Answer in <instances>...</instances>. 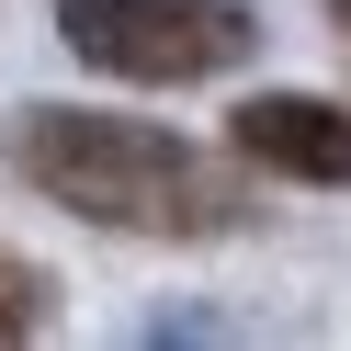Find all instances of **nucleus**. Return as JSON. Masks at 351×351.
<instances>
[{"mask_svg": "<svg viewBox=\"0 0 351 351\" xmlns=\"http://www.w3.org/2000/svg\"><path fill=\"white\" fill-rule=\"evenodd\" d=\"M12 170L46 204L91 215V227H125V238H227L250 215L227 159L159 136V125H125V114H69V102L12 114Z\"/></svg>", "mask_w": 351, "mask_h": 351, "instance_id": "f257e3e1", "label": "nucleus"}, {"mask_svg": "<svg viewBox=\"0 0 351 351\" xmlns=\"http://www.w3.org/2000/svg\"><path fill=\"white\" fill-rule=\"evenodd\" d=\"M57 34H69V57H91L114 80L182 91V80H227L261 23L238 0H57Z\"/></svg>", "mask_w": 351, "mask_h": 351, "instance_id": "f03ea898", "label": "nucleus"}, {"mask_svg": "<svg viewBox=\"0 0 351 351\" xmlns=\"http://www.w3.org/2000/svg\"><path fill=\"white\" fill-rule=\"evenodd\" d=\"M238 159L283 170V182H351V102L317 91H261L238 114Z\"/></svg>", "mask_w": 351, "mask_h": 351, "instance_id": "7ed1b4c3", "label": "nucleus"}, {"mask_svg": "<svg viewBox=\"0 0 351 351\" xmlns=\"http://www.w3.org/2000/svg\"><path fill=\"white\" fill-rule=\"evenodd\" d=\"M46 317H57V283L34 272L23 250H0V340H34Z\"/></svg>", "mask_w": 351, "mask_h": 351, "instance_id": "20e7f679", "label": "nucleus"}, {"mask_svg": "<svg viewBox=\"0 0 351 351\" xmlns=\"http://www.w3.org/2000/svg\"><path fill=\"white\" fill-rule=\"evenodd\" d=\"M328 12H340V34H351V0H328Z\"/></svg>", "mask_w": 351, "mask_h": 351, "instance_id": "39448f33", "label": "nucleus"}]
</instances>
